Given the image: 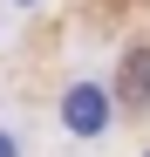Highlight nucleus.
<instances>
[{"instance_id":"3","label":"nucleus","mask_w":150,"mask_h":157,"mask_svg":"<svg viewBox=\"0 0 150 157\" xmlns=\"http://www.w3.org/2000/svg\"><path fill=\"white\" fill-rule=\"evenodd\" d=\"M0 157H14V137H7V130H0Z\"/></svg>"},{"instance_id":"1","label":"nucleus","mask_w":150,"mask_h":157,"mask_svg":"<svg viewBox=\"0 0 150 157\" xmlns=\"http://www.w3.org/2000/svg\"><path fill=\"white\" fill-rule=\"evenodd\" d=\"M123 102H130V109H150V48H130V55H123Z\"/></svg>"},{"instance_id":"2","label":"nucleus","mask_w":150,"mask_h":157,"mask_svg":"<svg viewBox=\"0 0 150 157\" xmlns=\"http://www.w3.org/2000/svg\"><path fill=\"white\" fill-rule=\"evenodd\" d=\"M68 123L82 130V137L103 130V96H96V89H75V96H68Z\"/></svg>"}]
</instances>
